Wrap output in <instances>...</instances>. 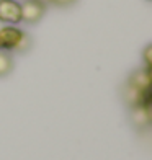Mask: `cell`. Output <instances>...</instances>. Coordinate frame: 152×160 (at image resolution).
I'll use <instances>...</instances> for the list:
<instances>
[{"label":"cell","instance_id":"cell-1","mask_svg":"<svg viewBox=\"0 0 152 160\" xmlns=\"http://www.w3.org/2000/svg\"><path fill=\"white\" fill-rule=\"evenodd\" d=\"M33 41L25 31H21L15 25H3L0 28V51L10 52V51H18V52H26L31 48Z\"/></svg>","mask_w":152,"mask_h":160},{"label":"cell","instance_id":"cell-2","mask_svg":"<svg viewBox=\"0 0 152 160\" xmlns=\"http://www.w3.org/2000/svg\"><path fill=\"white\" fill-rule=\"evenodd\" d=\"M129 119H131V124L137 131L149 129L150 122H152V106H150V103H144V105L131 108Z\"/></svg>","mask_w":152,"mask_h":160},{"label":"cell","instance_id":"cell-3","mask_svg":"<svg viewBox=\"0 0 152 160\" xmlns=\"http://www.w3.org/2000/svg\"><path fill=\"white\" fill-rule=\"evenodd\" d=\"M21 5V21L28 25H34L44 17L46 5H43L38 0H25Z\"/></svg>","mask_w":152,"mask_h":160},{"label":"cell","instance_id":"cell-4","mask_svg":"<svg viewBox=\"0 0 152 160\" xmlns=\"http://www.w3.org/2000/svg\"><path fill=\"white\" fill-rule=\"evenodd\" d=\"M0 21L15 26L21 23V5L17 0H0Z\"/></svg>","mask_w":152,"mask_h":160},{"label":"cell","instance_id":"cell-5","mask_svg":"<svg viewBox=\"0 0 152 160\" xmlns=\"http://www.w3.org/2000/svg\"><path fill=\"white\" fill-rule=\"evenodd\" d=\"M128 83L133 85L134 88H137L142 93H150L152 87V70L150 69H136L131 72V75L128 77Z\"/></svg>","mask_w":152,"mask_h":160},{"label":"cell","instance_id":"cell-6","mask_svg":"<svg viewBox=\"0 0 152 160\" xmlns=\"http://www.w3.org/2000/svg\"><path fill=\"white\" fill-rule=\"evenodd\" d=\"M121 97H123V101H124L129 108L139 106V105H144V103H150V93H142L137 88H134L133 85H129L128 82L123 85V88H121Z\"/></svg>","mask_w":152,"mask_h":160},{"label":"cell","instance_id":"cell-7","mask_svg":"<svg viewBox=\"0 0 152 160\" xmlns=\"http://www.w3.org/2000/svg\"><path fill=\"white\" fill-rule=\"evenodd\" d=\"M13 70V59L10 52L0 51V77H7Z\"/></svg>","mask_w":152,"mask_h":160},{"label":"cell","instance_id":"cell-8","mask_svg":"<svg viewBox=\"0 0 152 160\" xmlns=\"http://www.w3.org/2000/svg\"><path fill=\"white\" fill-rule=\"evenodd\" d=\"M142 59H144V65L146 69L152 70V44H147L142 51Z\"/></svg>","mask_w":152,"mask_h":160},{"label":"cell","instance_id":"cell-9","mask_svg":"<svg viewBox=\"0 0 152 160\" xmlns=\"http://www.w3.org/2000/svg\"><path fill=\"white\" fill-rule=\"evenodd\" d=\"M77 0H51V3H54L57 7H69L72 3H75Z\"/></svg>","mask_w":152,"mask_h":160},{"label":"cell","instance_id":"cell-10","mask_svg":"<svg viewBox=\"0 0 152 160\" xmlns=\"http://www.w3.org/2000/svg\"><path fill=\"white\" fill-rule=\"evenodd\" d=\"M38 2H41L43 5H48V3H51V0H38Z\"/></svg>","mask_w":152,"mask_h":160}]
</instances>
